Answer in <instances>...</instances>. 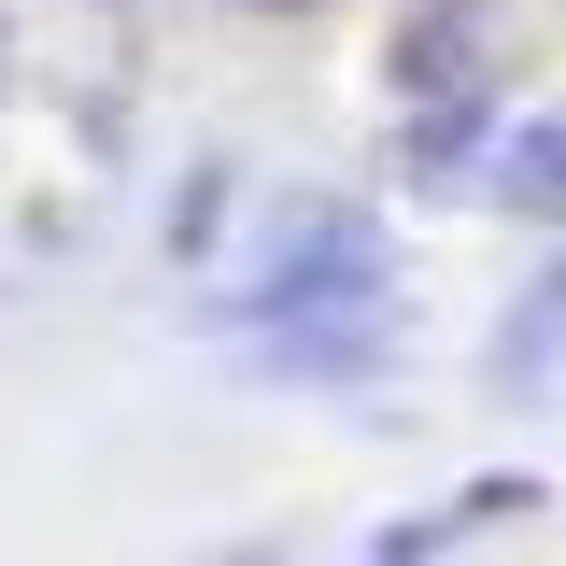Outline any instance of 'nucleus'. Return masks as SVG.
Wrapping results in <instances>:
<instances>
[{"label":"nucleus","instance_id":"2","mask_svg":"<svg viewBox=\"0 0 566 566\" xmlns=\"http://www.w3.org/2000/svg\"><path fill=\"white\" fill-rule=\"evenodd\" d=\"M382 85H397V99H468V85H495L482 71V0H411V14H397V57H382Z\"/></svg>","mask_w":566,"mask_h":566},{"label":"nucleus","instance_id":"4","mask_svg":"<svg viewBox=\"0 0 566 566\" xmlns=\"http://www.w3.org/2000/svg\"><path fill=\"white\" fill-rule=\"evenodd\" d=\"M397 340H411V312L368 297V312H326V326H297V340H255V368H270V382H354V368H382Z\"/></svg>","mask_w":566,"mask_h":566},{"label":"nucleus","instance_id":"5","mask_svg":"<svg viewBox=\"0 0 566 566\" xmlns=\"http://www.w3.org/2000/svg\"><path fill=\"white\" fill-rule=\"evenodd\" d=\"M482 199L510 212V227H553V241H566V114H524V128L495 142Z\"/></svg>","mask_w":566,"mask_h":566},{"label":"nucleus","instance_id":"7","mask_svg":"<svg viewBox=\"0 0 566 566\" xmlns=\"http://www.w3.org/2000/svg\"><path fill=\"white\" fill-rule=\"evenodd\" d=\"M227 212H241V170H227V156H199V170H185V199H170V255H185V270H212Z\"/></svg>","mask_w":566,"mask_h":566},{"label":"nucleus","instance_id":"3","mask_svg":"<svg viewBox=\"0 0 566 566\" xmlns=\"http://www.w3.org/2000/svg\"><path fill=\"white\" fill-rule=\"evenodd\" d=\"M524 128V114H510V99H495V85H468V99H424L411 128H397V170H411V185H468V170H495V142Z\"/></svg>","mask_w":566,"mask_h":566},{"label":"nucleus","instance_id":"6","mask_svg":"<svg viewBox=\"0 0 566 566\" xmlns=\"http://www.w3.org/2000/svg\"><path fill=\"white\" fill-rule=\"evenodd\" d=\"M553 354H566V241H553V270H538L524 297H510V312H495L482 368L510 382V397H538V382H553Z\"/></svg>","mask_w":566,"mask_h":566},{"label":"nucleus","instance_id":"1","mask_svg":"<svg viewBox=\"0 0 566 566\" xmlns=\"http://www.w3.org/2000/svg\"><path fill=\"white\" fill-rule=\"evenodd\" d=\"M382 212L368 199H270L255 212V241H241V270L199 297V326H255V340H297V326H326V312H368L382 297Z\"/></svg>","mask_w":566,"mask_h":566}]
</instances>
